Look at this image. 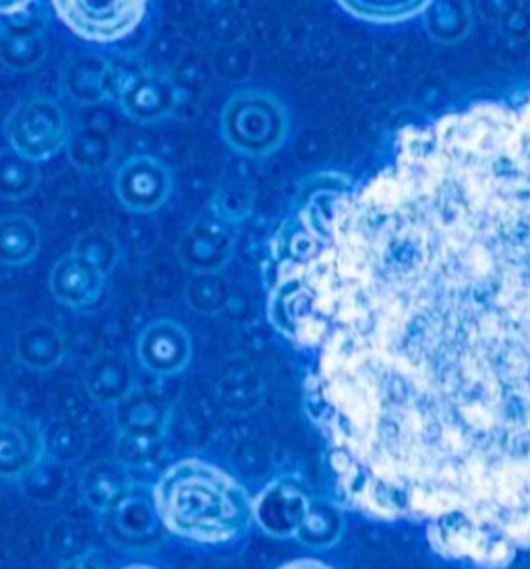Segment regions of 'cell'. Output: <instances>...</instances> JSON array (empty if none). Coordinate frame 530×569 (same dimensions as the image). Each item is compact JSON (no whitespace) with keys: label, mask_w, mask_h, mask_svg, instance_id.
Here are the masks:
<instances>
[{"label":"cell","mask_w":530,"mask_h":569,"mask_svg":"<svg viewBox=\"0 0 530 569\" xmlns=\"http://www.w3.org/2000/svg\"><path fill=\"white\" fill-rule=\"evenodd\" d=\"M338 489L481 569L530 549V93L410 127L273 288Z\"/></svg>","instance_id":"6da1fadb"},{"label":"cell","mask_w":530,"mask_h":569,"mask_svg":"<svg viewBox=\"0 0 530 569\" xmlns=\"http://www.w3.org/2000/svg\"><path fill=\"white\" fill-rule=\"evenodd\" d=\"M153 495L162 522L182 539L224 542L244 532L256 516L237 480L199 460L168 468Z\"/></svg>","instance_id":"7a4b0ae2"},{"label":"cell","mask_w":530,"mask_h":569,"mask_svg":"<svg viewBox=\"0 0 530 569\" xmlns=\"http://www.w3.org/2000/svg\"><path fill=\"white\" fill-rule=\"evenodd\" d=\"M7 137L13 151L38 164L67 146L69 117L50 98H30L11 110Z\"/></svg>","instance_id":"3957f363"},{"label":"cell","mask_w":530,"mask_h":569,"mask_svg":"<svg viewBox=\"0 0 530 569\" xmlns=\"http://www.w3.org/2000/svg\"><path fill=\"white\" fill-rule=\"evenodd\" d=\"M57 16L79 38L88 42L108 44L129 36L146 16V2L141 0H57L52 2Z\"/></svg>","instance_id":"277c9868"},{"label":"cell","mask_w":530,"mask_h":569,"mask_svg":"<svg viewBox=\"0 0 530 569\" xmlns=\"http://www.w3.org/2000/svg\"><path fill=\"white\" fill-rule=\"evenodd\" d=\"M104 513L110 539L124 547H148L167 528L156 506V495L141 485H127Z\"/></svg>","instance_id":"5b68a950"},{"label":"cell","mask_w":530,"mask_h":569,"mask_svg":"<svg viewBox=\"0 0 530 569\" xmlns=\"http://www.w3.org/2000/svg\"><path fill=\"white\" fill-rule=\"evenodd\" d=\"M114 191L124 210L150 213L162 208L170 196V174L150 156H133L119 168Z\"/></svg>","instance_id":"8992f818"},{"label":"cell","mask_w":530,"mask_h":569,"mask_svg":"<svg viewBox=\"0 0 530 569\" xmlns=\"http://www.w3.org/2000/svg\"><path fill=\"white\" fill-rule=\"evenodd\" d=\"M44 439L33 420L17 415H0V479H21L40 465Z\"/></svg>","instance_id":"52a82bcc"},{"label":"cell","mask_w":530,"mask_h":569,"mask_svg":"<svg viewBox=\"0 0 530 569\" xmlns=\"http://www.w3.org/2000/svg\"><path fill=\"white\" fill-rule=\"evenodd\" d=\"M107 288V276L76 253L64 256L50 271V292L64 307L86 311L96 307Z\"/></svg>","instance_id":"ba28073f"},{"label":"cell","mask_w":530,"mask_h":569,"mask_svg":"<svg viewBox=\"0 0 530 569\" xmlns=\"http://www.w3.org/2000/svg\"><path fill=\"white\" fill-rule=\"evenodd\" d=\"M137 357L150 373H179L191 357L189 336L168 319L153 321L139 336Z\"/></svg>","instance_id":"9c48e42d"},{"label":"cell","mask_w":530,"mask_h":569,"mask_svg":"<svg viewBox=\"0 0 530 569\" xmlns=\"http://www.w3.org/2000/svg\"><path fill=\"white\" fill-rule=\"evenodd\" d=\"M62 86L79 104H98L117 90V73L100 57H79L64 69Z\"/></svg>","instance_id":"30bf717a"},{"label":"cell","mask_w":530,"mask_h":569,"mask_svg":"<svg viewBox=\"0 0 530 569\" xmlns=\"http://www.w3.org/2000/svg\"><path fill=\"white\" fill-rule=\"evenodd\" d=\"M119 102L122 112L137 122H153L162 119L172 102V93L162 79L153 76L131 77L121 90Z\"/></svg>","instance_id":"8fae6325"},{"label":"cell","mask_w":530,"mask_h":569,"mask_svg":"<svg viewBox=\"0 0 530 569\" xmlns=\"http://www.w3.org/2000/svg\"><path fill=\"white\" fill-rule=\"evenodd\" d=\"M17 359L33 371H48L64 357V338L48 321H33L17 333Z\"/></svg>","instance_id":"7c38bea8"},{"label":"cell","mask_w":530,"mask_h":569,"mask_svg":"<svg viewBox=\"0 0 530 569\" xmlns=\"http://www.w3.org/2000/svg\"><path fill=\"white\" fill-rule=\"evenodd\" d=\"M40 251V228L23 216L9 213L0 218V263L26 266Z\"/></svg>","instance_id":"4fadbf2b"},{"label":"cell","mask_w":530,"mask_h":569,"mask_svg":"<svg viewBox=\"0 0 530 569\" xmlns=\"http://www.w3.org/2000/svg\"><path fill=\"white\" fill-rule=\"evenodd\" d=\"M86 383L98 402H122L131 393L133 375L121 357L100 355L91 362Z\"/></svg>","instance_id":"5bb4252c"},{"label":"cell","mask_w":530,"mask_h":569,"mask_svg":"<svg viewBox=\"0 0 530 569\" xmlns=\"http://www.w3.org/2000/svg\"><path fill=\"white\" fill-rule=\"evenodd\" d=\"M48 42L36 28H16L0 38V60L13 71H33L44 62Z\"/></svg>","instance_id":"9a60e30c"},{"label":"cell","mask_w":530,"mask_h":569,"mask_svg":"<svg viewBox=\"0 0 530 569\" xmlns=\"http://www.w3.org/2000/svg\"><path fill=\"white\" fill-rule=\"evenodd\" d=\"M40 184V168L36 162L9 150L0 153V197L19 201L30 197Z\"/></svg>","instance_id":"2e32d148"},{"label":"cell","mask_w":530,"mask_h":569,"mask_svg":"<svg viewBox=\"0 0 530 569\" xmlns=\"http://www.w3.org/2000/svg\"><path fill=\"white\" fill-rule=\"evenodd\" d=\"M122 433L124 439L141 443L143 439H156L160 433V417L152 402L141 400V396L129 398L121 408Z\"/></svg>","instance_id":"e0dca14e"},{"label":"cell","mask_w":530,"mask_h":569,"mask_svg":"<svg viewBox=\"0 0 530 569\" xmlns=\"http://www.w3.org/2000/svg\"><path fill=\"white\" fill-rule=\"evenodd\" d=\"M69 158L71 162L81 168V170H98V168H104L112 158V143L104 133L100 131H81L77 133L69 146Z\"/></svg>","instance_id":"ac0fdd59"},{"label":"cell","mask_w":530,"mask_h":569,"mask_svg":"<svg viewBox=\"0 0 530 569\" xmlns=\"http://www.w3.org/2000/svg\"><path fill=\"white\" fill-rule=\"evenodd\" d=\"M83 497L93 510L107 511L108 506L119 497L127 487L121 472L110 466H93L83 479Z\"/></svg>","instance_id":"d6986e66"},{"label":"cell","mask_w":530,"mask_h":569,"mask_svg":"<svg viewBox=\"0 0 530 569\" xmlns=\"http://www.w3.org/2000/svg\"><path fill=\"white\" fill-rule=\"evenodd\" d=\"M73 253L81 257V259H86L88 263L98 268L104 276H108L119 261L117 240L112 239L107 232H102V230L86 232L81 239L77 240Z\"/></svg>","instance_id":"ffe728a7"},{"label":"cell","mask_w":530,"mask_h":569,"mask_svg":"<svg viewBox=\"0 0 530 569\" xmlns=\"http://www.w3.org/2000/svg\"><path fill=\"white\" fill-rule=\"evenodd\" d=\"M61 569H104V566L93 555H81V557L67 561Z\"/></svg>","instance_id":"44dd1931"},{"label":"cell","mask_w":530,"mask_h":569,"mask_svg":"<svg viewBox=\"0 0 530 569\" xmlns=\"http://www.w3.org/2000/svg\"><path fill=\"white\" fill-rule=\"evenodd\" d=\"M280 569H332L330 566H326V563H321V561H316V559H299V561H292V563H287V566H282Z\"/></svg>","instance_id":"7402d4cb"},{"label":"cell","mask_w":530,"mask_h":569,"mask_svg":"<svg viewBox=\"0 0 530 569\" xmlns=\"http://www.w3.org/2000/svg\"><path fill=\"white\" fill-rule=\"evenodd\" d=\"M124 569H156V568H150V566H129V568H124Z\"/></svg>","instance_id":"603a6c76"}]
</instances>
